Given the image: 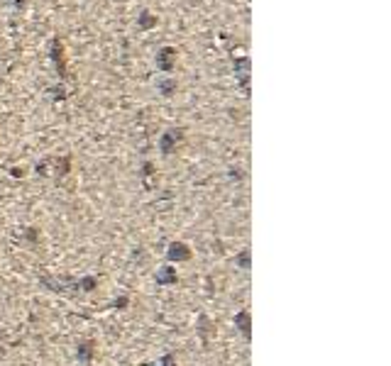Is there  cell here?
I'll return each instance as SVG.
<instances>
[{
    "label": "cell",
    "instance_id": "6da1fadb",
    "mask_svg": "<svg viewBox=\"0 0 391 366\" xmlns=\"http://www.w3.org/2000/svg\"><path fill=\"white\" fill-rule=\"evenodd\" d=\"M176 47H169V44H164V47H159L156 49V54H154V64H156V71L159 73H164V76H169L174 69H176Z\"/></svg>",
    "mask_w": 391,
    "mask_h": 366
},
{
    "label": "cell",
    "instance_id": "7a4b0ae2",
    "mask_svg": "<svg viewBox=\"0 0 391 366\" xmlns=\"http://www.w3.org/2000/svg\"><path fill=\"white\" fill-rule=\"evenodd\" d=\"M49 59L57 69L59 76H66V54H64V42L59 37H52L49 39Z\"/></svg>",
    "mask_w": 391,
    "mask_h": 366
},
{
    "label": "cell",
    "instance_id": "3957f363",
    "mask_svg": "<svg viewBox=\"0 0 391 366\" xmlns=\"http://www.w3.org/2000/svg\"><path fill=\"white\" fill-rule=\"evenodd\" d=\"M181 140H183V130H181V127H176V130H166V132L159 137V149H161V154H171Z\"/></svg>",
    "mask_w": 391,
    "mask_h": 366
},
{
    "label": "cell",
    "instance_id": "277c9868",
    "mask_svg": "<svg viewBox=\"0 0 391 366\" xmlns=\"http://www.w3.org/2000/svg\"><path fill=\"white\" fill-rule=\"evenodd\" d=\"M235 78L240 81L242 90L247 93V83H249V57L235 59Z\"/></svg>",
    "mask_w": 391,
    "mask_h": 366
},
{
    "label": "cell",
    "instance_id": "5b68a950",
    "mask_svg": "<svg viewBox=\"0 0 391 366\" xmlns=\"http://www.w3.org/2000/svg\"><path fill=\"white\" fill-rule=\"evenodd\" d=\"M156 90H159L164 98H171V95L179 90V83H176V78H171V76H159V78H156Z\"/></svg>",
    "mask_w": 391,
    "mask_h": 366
},
{
    "label": "cell",
    "instance_id": "8992f818",
    "mask_svg": "<svg viewBox=\"0 0 391 366\" xmlns=\"http://www.w3.org/2000/svg\"><path fill=\"white\" fill-rule=\"evenodd\" d=\"M156 22H159L156 15H152L150 10H142V12L137 15V29H142V32H145V29H154Z\"/></svg>",
    "mask_w": 391,
    "mask_h": 366
},
{
    "label": "cell",
    "instance_id": "52a82bcc",
    "mask_svg": "<svg viewBox=\"0 0 391 366\" xmlns=\"http://www.w3.org/2000/svg\"><path fill=\"white\" fill-rule=\"evenodd\" d=\"M191 252H188V247L186 244H181V242H174L171 247H169V259H174V261H181V259H188Z\"/></svg>",
    "mask_w": 391,
    "mask_h": 366
},
{
    "label": "cell",
    "instance_id": "ba28073f",
    "mask_svg": "<svg viewBox=\"0 0 391 366\" xmlns=\"http://www.w3.org/2000/svg\"><path fill=\"white\" fill-rule=\"evenodd\" d=\"M156 281H159V283H176V274H174V269L164 266V269L156 274Z\"/></svg>",
    "mask_w": 391,
    "mask_h": 366
},
{
    "label": "cell",
    "instance_id": "9c48e42d",
    "mask_svg": "<svg viewBox=\"0 0 391 366\" xmlns=\"http://www.w3.org/2000/svg\"><path fill=\"white\" fill-rule=\"evenodd\" d=\"M235 320H237V325H240L242 335H244V337H249V312H240Z\"/></svg>",
    "mask_w": 391,
    "mask_h": 366
},
{
    "label": "cell",
    "instance_id": "30bf717a",
    "mask_svg": "<svg viewBox=\"0 0 391 366\" xmlns=\"http://www.w3.org/2000/svg\"><path fill=\"white\" fill-rule=\"evenodd\" d=\"M90 354H93V347H90V344H81V347H78V359H81V362H88Z\"/></svg>",
    "mask_w": 391,
    "mask_h": 366
},
{
    "label": "cell",
    "instance_id": "8fae6325",
    "mask_svg": "<svg viewBox=\"0 0 391 366\" xmlns=\"http://www.w3.org/2000/svg\"><path fill=\"white\" fill-rule=\"evenodd\" d=\"M47 93H49L52 98H59V100H64V98H66V93H64V85H52Z\"/></svg>",
    "mask_w": 391,
    "mask_h": 366
},
{
    "label": "cell",
    "instance_id": "7c38bea8",
    "mask_svg": "<svg viewBox=\"0 0 391 366\" xmlns=\"http://www.w3.org/2000/svg\"><path fill=\"white\" fill-rule=\"evenodd\" d=\"M5 5H10V7H15V10H22V7H27V2L30 0H2Z\"/></svg>",
    "mask_w": 391,
    "mask_h": 366
},
{
    "label": "cell",
    "instance_id": "4fadbf2b",
    "mask_svg": "<svg viewBox=\"0 0 391 366\" xmlns=\"http://www.w3.org/2000/svg\"><path fill=\"white\" fill-rule=\"evenodd\" d=\"M240 264H242V269H247V266H249V252H244L240 256Z\"/></svg>",
    "mask_w": 391,
    "mask_h": 366
},
{
    "label": "cell",
    "instance_id": "5bb4252c",
    "mask_svg": "<svg viewBox=\"0 0 391 366\" xmlns=\"http://www.w3.org/2000/svg\"><path fill=\"white\" fill-rule=\"evenodd\" d=\"M161 364H164V366H176V364H174V359H171V357H164V362H161Z\"/></svg>",
    "mask_w": 391,
    "mask_h": 366
}]
</instances>
